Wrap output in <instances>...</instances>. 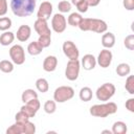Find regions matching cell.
Listing matches in <instances>:
<instances>
[{
  "label": "cell",
  "instance_id": "6da1fadb",
  "mask_svg": "<svg viewBox=\"0 0 134 134\" xmlns=\"http://www.w3.org/2000/svg\"><path fill=\"white\" fill-rule=\"evenodd\" d=\"M37 0H12L10 8L17 17H28L36 8Z\"/></svg>",
  "mask_w": 134,
  "mask_h": 134
},
{
  "label": "cell",
  "instance_id": "7a4b0ae2",
  "mask_svg": "<svg viewBox=\"0 0 134 134\" xmlns=\"http://www.w3.org/2000/svg\"><path fill=\"white\" fill-rule=\"evenodd\" d=\"M77 27L82 31H93L96 34H104L108 29L107 23L96 18H83Z\"/></svg>",
  "mask_w": 134,
  "mask_h": 134
},
{
  "label": "cell",
  "instance_id": "3957f363",
  "mask_svg": "<svg viewBox=\"0 0 134 134\" xmlns=\"http://www.w3.org/2000/svg\"><path fill=\"white\" fill-rule=\"evenodd\" d=\"M117 111V105L113 102H104V104H96L90 107L89 113L94 117H107L108 115H112L116 113Z\"/></svg>",
  "mask_w": 134,
  "mask_h": 134
},
{
  "label": "cell",
  "instance_id": "277c9868",
  "mask_svg": "<svg viewBox=\"0 0 134 134\" xmlns=\"http://www.w3.org/2000/svg\"><path fill=\"white\" fill-rule=\"evenodd\" d=\"M74 96V89L70 86H60L53 92V100L55 103H65Z\"/></svg>",
  "mask_w": 134,
  "mask_h": 134
},
{
  "label": "cell",
  "instance_id": "5b68a950",
  "mask_svg": "<svg viewBox=\"0 0 134 134\" xmlns=\"http://www.w3.org/2000/svg\"><path fill=\"white\" fill-rule=\"evenodd\" d=\"M115 91L116 88L112 83H105L96 89L95 96L100 102H107L115 94Z\"/></svg>",
  "mask_w": 134,
  "mask_h": 134
},
{
  "label": "cell",
  "instance_id": "8992f818",
  "mask_svg": "<svg viewBox=\"0 0 134 134\" xmlns=\"http://www.w3.org/2000/svg\"><path fill=\"white\" fill-rule=\"evenodd\" d=\"M80 70H81V63L79 60H69L66 69H65V76L69 81H75L77 80L80 75Z\"/></svg>",
  "mask_w": 134,
  "mask_h": 134
},
{
  "label": "cell",
  "instance_id": "52a82bcc",
  "mask_svg": "<svg viewBox=\"0 0 134 134\" xmlns=\"http://www.w3.org/2000/svg\"><path fill=\"white\" fill-rule=\"evenodd\" d=\"M9 58L12 59V62L16 65H22L25 62V51L24 48L19 45L15 44L9 48Z\"/></svg>",
  "mask_w": 134,
  "mask_h": 134
},
{
  "label": "cell",
  "instance_id": "ba28073f",
  "mask_svg": "<svg viewBox=\"0 0 134 134\" xmlns=\"http://www.w3.org/2000/svg\"><path fill=\"white\" fill-rule=\"evenodd\" d=\"M51 27H52L53 31L57 34L64 32L67 27V20H66L65 16L61 13L54 14L51 18Z\"/></svg>",
  "mask_w": 134,
  "mask_h": 134
},
{
  "label": "cell",
  "instance_id": "9c48e42d",
  "mask_svg": "<svg viewBox=\"0 0 134 134\" xmlns=\"http://www.w3.org/2000/svg\"><path fill=\"white\" fill-rule=\"evenodd\" d=\"M62 50L69 60H77L80 57V50L72 41H65L62 45Z\"/></svg>",
  "mask_w": 134,
  "mask_h": 134
},
{
  "label": "cell",
  "instance_id": "30bf717a",
  "mask_svg": "<svg viewBox=\"0 0 134 134\" xmlns=\"http://www.w3.org/2000/svg\"><path fill=\"white\" fill-rule=\"evenodd\" d=\"M112 59L113 54L111 50H109L108 48H104L103 50H100L96 58V64H98L102 68H108L112 63Z\"/></svg>",
  "mask_w": 134,
  "mask_h": 134
},
{
  "label": "cell",
  "instance_id": "8fae6325",
  "mask_svg": "<svg viewBox=\"0 0 134 134\" xmlns=\"http://www.w3.org/2000/svg\"><path fill=\"white\" fill-rule=\"evenodd\" d=\"M52 4L49 1H43L37 12V19H44V20H48L51 17L52 14Z\"/></svg>",
  "mask_w": 134,
  "mask_h": 134
},
{
  "label": "cell",
  "instance_id": "7c38bea8",
  "mask_svg": "<svg viewBox=\"0 0 134 134\" xmlns=\"http://www.w3.org/2000/svg\"><path fill=\"white\" fill-rule=\"evenodd\" d=\"M34 28L36 32L39 36H45V35H50L51 36V30L47 24V20L44 19H37L34 23Z\"/></svg>",
  "mask_w": 134,
  "mask_h": 134
},
{
  "label": "cell",
  "instance_id": "4fadbf2b",
  "mask_svg": "<svg viewBox=\"0 0 134 134\" xmlns=\"http://www.w3.org/2000/svg\"><path fill=\"white\" fill-rule=\"evenodd\" d=\"M31 36V28L29 25L23 24L21 25L18 29H17V34H16V38L18 41L20 42H26Z\"/></svg>",
  "mask_w": 134,
  "mask_h": 134
},
{
  "label": "cell",
  "instance_id": "5bb4252c",
  "mask_svg": "<svg viewBox=\"0 0 134 134\" xmlns=\"http://www.w3.org/2000/svg\"><path fill=\"white\" fill-rule=\"evenodd\" d=\"M81 64H82V67L85 70H87V71L92 70L96 66V58L91 53H87L82 58Z\"/></svg>",
  "mask_w": 134,
  "mask_h": 134
},
{
  "label": "cell",
  "instance_id": "9a60e30c",
  "mask_svg": "<svg viewBox=\"0 0 134 134\" xmlns=\"http://www.w3.org/2000/svg\"><path fill=\"white\" fill-rule=\"evenodd\" d=\"M58 59L55 55H47L43 61V69L46 72H52L57 69Z\"/></svg>",
  "mask_w": 134,
  "mask_h": 134
},
{
  "label": "cell",
  "instance_id": "2e32d148",
  "mask_svg": "<svg viewBox=\"0 0 134 134\" xmlns=\"http://www.w3.org/2000/svg\"><path fill=\"white\" fill-rule=\"evenodd\" d=\"M102 45L104 46V48H112L115 45V36L113 32L110 31H106L104 32V35L102 36Z\"/></svg>",
  "mask_w": 134,
  "mask_h": 134
},
{
  "label": "cell",
  "instance_id": "e0dca14e",
  "mask_svg": "<svg viewBox=\"0 0 134 134\" xmlns=\"http://www.w3.org/2000/svg\"><path fill=\"white\" fill-rule=\"evenodd\" d=\"M26 122H15L6 129V134H25Z\"/></svg>",
  "mask_w": 134,
  "mask_h": 134
},
{
  "label": "cell",
  "instance_id": "ac0fdd59",
  "mask_svg": "<svg viewBox=\"0 0 134 134\" xmlns=\"http://www.w3.org/2000/svg\"><path fill=\"white\" fill-rule=\"evenodd\" d=\"M14 40H15V34L9 30L3 31V34H1V36H0V44L2 46L10 45L14 42Z\"/></svg>",
  "mask_w": 134,
  "mask_h": 134
},
{
  "label": "cell",
  "instance_id": "d6986e66",
  "mask_svg": "<svg viewBox=\"0 0 134 134\" xmlns=\"http://www.w3.org/2000/svg\"><path fill=\"white\" fill-rule=\"evenodd\" d=\"M112 133L113 134H126L127 131H128V127L126 125V122L121 121V120H118V121H115L113 125H112Z\"/></svg>",
  "mask_w": 134,
  "mask_h": 134
},
{
  "label": "cell",
  "instance_id": "ffe728a7",
  "mask_svg": "<svg viewBox=\"0 0 134 134\" xmlns=\"http://www.w3.org/2000/svg\"><path fill=\"white\" fill-rule=\"evenodd\" d=\"M44 48L40 45V43L38 41H34V42H30L27 46V52L30 54V55H38L42 52Z\"/></svg>",
  "mask_w": 134,
  "mask_h": 134
},
{
  "label": "cell",
  "instance_id": "44dd1931",
  "mask_svg": "<svg viewBox=\"0 0 134 134\" xmlns=\"http://www.w3.org/2000/svg\"><path fill=\"white\" fill-rule=\"evenodd\" d=\"M115 71H116L117 75H119V76H128L131 72V67L127 63H120L117 65Z\"/></svg>",
  "mask_w": 134,
  "mask_h": 134
},
{
  "label": "cell",
  "instance_id": "7402d4cb",
  "mask_svg": "<svg viewBox=\"0 0 134 134\" xmlns=\"http://www.w3.org/2000/svg\"><path fill=\"white\" fill-rule=\"evenodd\" d=\"M92 89L90 87H83L80 92H79V96H80V99L83 100V102H89L91 100L92 98Z\"/></svg>",
  "mask_w": 134,
  "mask_h": 134
},
{
  "label": "cell",
  "instance_id": "603a6c76",
  "mask_svg": "<svg viewBox=\"0 0 134 134\" xmlns=\"http://www.w3.org/2000/svg\"><path fill=\"white\" fill-rule=\"evenodd\" d=\"M82 19H83V17L80 13H71L67 18V23L73 27H76V26H79Z\"/></svg>",
  "mask_w": 134,
  "mask_h": 134
},
{
  "label": "cell",
  "instance_id": "cb8c5ba5",
  "mask_svg": "<svg viewBox=\"0 0 134 134\" xmlns=\"http://www.w3.org/2000/svg\"><path fill=\"white\" fill-rule=\"evenodd\" d=\"M34 98H38V93L34 90V89H25L23 92H22V95H21V99L22 102L25 104Z\"/></svg>",
  "mask_w": 134,
  "mask_h": 134
},
{
  "label": "cell",
  "instance_id": "d4e9b609",
  "mask_svg": "<svg viewBox=\"0 0 134 134\" xmlns=\"http://www.w3.org/2000/svg\"><path fill=\"white\" fill-rule=\"evenodd\" d=\"M36 88L39 92H42V93H45L48 91L49 89V84H48V81L44 77H40L36 81Z\"/></svg>",
  "mask_w": 134,
  "mask_h": 134
},
{
  "label": "cell",
  "instance_id": "484cf974",
  "mask_svg": "<svg viewBox=\"0 0 134 134\" xmlns=\"http://www.w3.org/2000/svg\"><path fill=\"white\" fill-rule=\"evenodd\" d=\"M71 4H73L76 7V9L80 14L81 13H86L89 8L87 0H71Z\"/></svg>",
  "mask_w": 134,
  "mask_h": 134
},
{
  "label": "cell",
  "instance_id": "4316f807",
  "mask_svg": "<svg viewBox=\"0 0 134 134\" xmlns=\"http://www.w3.org/2000/svg\"><path fill=\"white\" fill-rule=\"evenodd\" d=\"M14 63L8 60H2L0 61V70L4 73H10L14 70Z\"/></svg>",
  "mask_w": 134,
  "mask_h": 134
},
{
  "label": "cell",
  "instance_id": "83f0119b",
  "mask_svg": "<svg viewBox=\"0 0 134 134\" xmlns=\"http://www.w3.org/2000/svg\"><path fill=\"white\" fill-rule=\"evenodd\" d=\"M43 109H44V111L47 114H52L57 110V103L54 100H51V99L46 100L45 104H44V106H43Z\"/></svg>",
  "mask_w": 134,
  "mask_h": 134
},
{
  "label": "cell",
  "instance_id": "f1b7e54d",
  "mask_svg": "<svg viewBox=\"0 0 134 134\" xmlns=\"http://www.w3.org/2000/svg\"><path fill=\"white\" fill-rule=\"evenodd\" d=\"M125 89L129 94H134V75H128L125 84Z\"/></svg>",
  "mask_w": 134,
  "mask_h": 134
},
{
  "label": "cell",
  "instance_id": "f546056e",
  "mask_svg": "<svg viewBox=\"0 0 134 134\" xmlns=\"http://www.w3.org/2000/svg\"><path fill=\"white\" fill-rule=\"evenodd\" d=\"M58 9L61 14H65V13H69L71 10V3L68 2L67 0H62L59 2L58 4Z\"/></svg>",
  "mask_w": 134,
  "mask_h": 134
},
{
  "label": "cell",
  "instance_id": "4dcf8cb0",
  "mask_svg": "<svg viewBox=\"0 0 134 134\" xmlns=\"http://www.w3.org/2000/svg\"><path fill=\"white\" fill-rule=\"evenodd\" d=\"M12 27V20L8 17H0V30L5 31Z\"/></svg>",
  "mask_w": 134,
  "mask_h": 134
},
{
  "label": "cell",
  "instance_id": "1f68e13d",
  "mask_svg": "<svg viewBox=\"0 0 134 134\" xmlns=\"http://www.w3.org/2000/svg\"><path fill=\"white\" fill-rule=\"evenodd\" d=\"M38 42L43 48H47L51 44V36L50 35H45V36H39Z\"/></svg>",
  "mask_w": 134,
  "mask_h": 134
},
{
  "label": "cell",
  "instance_id": "d6a6232c",
  "mask_svg": "<svg viewBox=\"0 0 134 134\" xmlns=\"http://www.w3.org/2000/svg\"><path fill=\"white\" fill-rule=\"evenodd\" d=\"M124 45L127 49L129 50H133L134 49V35H129L125 38L124 40Z\"/></svg>",
  "mask_w": 134,
  "mask_h": 134
},
{
  "label": "cell",
  "instance_id": "836d02e7",
  "mask_svg": "<svg viewBox=\"0 0 134 134\" xmlns=\"http://www.w3.org/2000/svg\"><path fill=\"white\" fill-rule=\"evenodd\" d=\"M21 111H23L29 118L30 117H34L35 115H36V113H37V111L32 108V107H30L28 104H24L22 107H21V109H20Z\"/></svg>",
  "mask_w": 134,
  "mask_h": 134
},
{
  "label": "cell",
  "instance_id": "e575fe53",
  "mask_svg": "<svg viewBox=\"0 0 134 134\" xmlns=\"http://www.w3.org/2000/svg\"><path fill=\"white\" fill-rule=\"evenodd\" d=\"M15 119H16V122H26V121L29 120V117H28L23 111L20 110L18 113H16Z\"/></svg>",
  "mask_w": 134,
  "mask_h": 134
},
{
  "label": "cell",
  "instance_id": "d590c367",
  "mask_svg": "<svg viewBox=\"0 0 134 134\" xmlns=\"http://www.w3.org/2000/svg\"><path fill=\"white\" fill-rule=\"evenodd\" d=\"M7 0H0V17H3L7 13Z\"/></svg>",
  "mask_w": 134,
  "mask_h": 134
},
{
  "label": "cell",
  "instance_id": "8d00e7d4",
  "mask_svg": "<svg viewBox=\"0 0 134 134\" xmlns=\"http://www.w3.org/2000/svg\"><path fill=\"white\" fill-rule=\"evenodd\" d=\"M25 104H28L30 107H32L37 112L39 111V109H40V107H41V104H40V100L38 99V98H34V99H31V100H29V102H27V103H25Z\"/></svg>",
  "mask_w": 134,
  "mask_h": 134
},
{
  "label": "cell",
  "instance_id": "74e56055",
  "mask_svg": "<svg viewBox=\"0 0 134 134\" xmlns=\"http://www.w3.org/2000/svg\"><path fill=\"white\" fill-rule=\"evenodd\" d=\"M125 106H126V109L128 111H130V112L133 113L134 112V98L133 97H130L129 99H127Z\"/></svg>",
  "mask_w": 134,
  "mask_h": 134
},
{
  "label": "cell",
  "instance_id": "f35d334b",
  "mask_svg": "<svg viewBox=\"0 0 134 134\" xmlns=\"http://www.w3.org/2000/svg\"><path fill=\"white\" fill-rule=\"evenodd\" d=\"M122 5L127 10H134V0H122Z\"/></svg>",
  "mask_w": 134,
  "mask_h": 134
},
{
  "label": "cell",
  "instance_id": "ab89813d",
  "mask_svg": "<svg viewBox=\"0 0 134 134\" xmlns=\"http://www.w3.org/2000/svg\"><path fill=\"white\" fill-rule=\"evenodd\" d=\"M87 2H88V5H89V6L94 7V6H97V5L99 4L100 0H87Z\"/></svg>",
  "mask_w": 134,
  "mask_h": 134
},
{
  "label": "cell",
  "instance_id": "60d3db41",
  "mask_svg": "<svg viewBox=\"0 0 134 134\" xmlns=\"http://www.w3.org/2000/svg\"><path fill=\"white\" fill-rule=\"evenodd\" d=\"M102 133H109V134H112V131H110V130H104V131H102Z\"/></svg>",
  "mask_w": 134,
  "mask_h": 134
}]
</instances>
